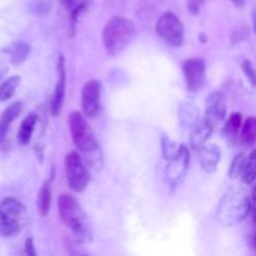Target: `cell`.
I'll return each instance as SVG.
<instances>
[{"label": "cell", "instance_id": "e0dca14e", "mask_svg": "<svg viewBox=\"0 0 256 256\" xmlns=\"http://www.w3.org/2000/svg\"><path fill=\"white\" fill-rule=\"evenodd\" d=\"M242 116L240 112H232V115L229 116V120L226 122L224 126V135L226 136V139L230 142L234 144L236 142L238 136H239V132L242 129Z\"/></svg>", "mask_w": 256, "mask_h": 256}, {"label": "cell", "instance_id": "cb8c5ba5", "mask_svg": "<svg viewBox=\"0 0 256 256\" xmlns=\"http://www.w3.org/2000/svg\"><path fill=\"white\" fill-rule=\"evenodd\" d=\"M242 72H244L246 79L250 82V84H252V86H256V72L252 62H250V60H244L242 64Z\"/></svg>", "mask_w": 256, "mask_h": 256}, {"label": "cell", "instance_id": "8992f818", "mask_svg": "<svg viewBox=\"0 0 256 256\" xmlns=\"http://www.w3.org/2000/svg\"><path fill=\"white\" fill-rule=\"evenodd\" d=\"M156 34L172 46H182L185 40V28L182 20L172 12H166L158 19Z\"/></svg>", "mask_w": 256, "mask_h": 256}, {"label": "cell", "instance_id": "2e32d148", "mask_svg": "<svg viewBox=\"0 0 256 256\" xmlns=\"http://www.w3.org/2000/svg\"><path fill=\"white\" fill-rule=\"evenodd\" d=\"M38 116L34 112H30L24 118V120L22 122L20 125L19 132H18V139H19L20 144L22 145H28L32 140V132L35 129V125H36Z\"/></svg>", "mask_w": 256, "mask_h": 256}, {"label": "cell", "instance_id": "52a82bcc", "mask_svg": "<svg viewBox=\"0 0 256 256\" xmlns=\"http://www.w3.org/2000/svg\"><path fill=\"white\" fill-rule=\"evenodd\" d=\"M65 174L68 184L74 192H82L86 189L90 182L89 172L84 160L76 152H70L65 158Z\"/></svg>", "mask_w": 256, "mask_h": 256}, {"label": "cell", "instance_id": "7c38bea8", "mask_svg": "<svg viewBox=\"0 0 256 256\" xmlns=\"http://www.w3.org/2000/svg\"><path fill=\"white\" fill-rule=\"evenodd\" d=\"M58 74H59V79H58L56 86H55L52 108H50L52 116H56L62 112L65 99V92H66V69H65V59L62 54L59 55V59H58Z\"/></svg>", "mask_w": 256, "mask_h": 256}, {"label": "cell", "instance_id": "484cf974", "mask_svg": "<svg viewBox=\"0 0 256 256\" xmlns=\"http://www.w3.org/2000/svg\"><path fill=\"white\" fill-rule=\"evenodd\" d=\"M206 0H188V9L192 14H199Z\"/></svg>", "mask_w": 256, "mask_h": 256}, {"label": "cell", "instance_id": "3957f363", "mask_svg": "<svg viewBox=\"0 0 256 256\" xmlns=\"http://www.w3.org/2000/svg\"><path fill=\"white\" fill-rule=\"evenodd\" d=\"M58 210H59L60 219L68 228H70L78 239L82 242L92 240V232H90L86 214L74 196L69 194H62L59 198Z\"/></svg>", "mask_w": 256, "mask_h": 256}, {"label": "cell", "instance_id": "4316f807", "mask_svg": "<svg viewBox=\"0 0 256 256\" xmlns=\"http://www.w3.org/2000/svg\"><path fill=\"white\" fill-rule=\"evenodd\" d=\"M25 254L29 255V256H35L36 255V250H35V246H34V242H32V238H29V239H26V242H25Z\"/></svg>", "mask_w": 256, "mask_h": 256}, {"label": "cell", "instance_id": "5bb4252c", "mask_svg": "<svg viewBox=\"0 0 256 256\" xmlns=\"http://www.w3.org/2000/svg\"><path fill=\"white\" fill-rule=\"evenodd\" d=\"M222 158V149L216 144H205L200 149V165L206 172H214Z\"/></svg>", "mask_w": 256, "mask_h": 256}, {"label": "cell", "instance_id": "f1b7e54d", "mask_svg": "<svg viewBox=\"0 0 256 256\" xmlns=\"http://www.w3.org/2000/svg\"><path fill=\"white\" fill-rule=\"evenodd\" d=\"M60 2H62V6L70 10L74 9V8L78 5V0H60Z\"/></svg>", "mask_w": 256, "mask_h": 256}, {"label": "cell", "instance_id": "ac0fdd59", "mask_svg": "<svg viewBox=\"0 0 256 256\" xmlns=\"http://www.w3.org/2000/svg\"><path fill=\"white\" fill-rule=\"evenodd\" d=\"M240 142L246 148H252L256 142V118L250 116L245 120L240 132Z\"/></svg>", "mask_w": 256, "mask_h": 256}, {"label": "cell", "instance_id": "d6986e66", "mask_svg": "<svg viewBox=\"0 0 256 256\" xmlns=\"http://www.w3.org/2000/svg\"><path fill=\"white\" fill-rule=\"evenodd\" d=\"M9 54L12 64L15 65V66H19V65L22 64V62L28 59V56H29L30 45L24 42H15V44L9 49Z\"/></svg>", "mask_w": 256, "mask_h": 256}, {"label": "cell", "instance_id": "83f0119b", "mask_svg": "<svg viewBox=\"0 0 256 256\" xmlns=\"http://www.w3.org/2000/svg\"><path fill=\"white\" fill-rule=\"evenodd\" d=\"M250 212H252V220L256 224V186L252 189V199H250Z\"/></svg>", "mask_w": 256, "mask_h": 256}, {"label": "cell", "instance_id": "5b68a950", "mask_svg": "<svg viewBox=\"0 0 256 256\" xmlns=\"http://www.w3.org/2000/svg\"><path fill=\"white\" fill-rule=\"evenodd\" d=\"M28 220L26 208L15 198H5L0 202V235L12 236L22 232Z\"/></svg>", "mask_w": 256, "mask_h": 256}, {"label": "cell", "instance_id": "7402d4cb", "mask_svg": "<svg viewBox=\"0 0 256 256\" xmlns=\"http://www.w3.org/2000/svg\"><path fill=\"white\" fill-rule=\"evenodd\" d=\"M242 178L245 184H252L256 180V149L252 150L249 158L245 160Z\"/></svg>", "mask_w": 256, "mask_h": 256}, {"label": "cell", "instance_id": "603a6c76", "mask_svg": "<svg viewBox=\"0 0 256 256\" xmlns=\"http://www.w3.org/2000/svg\"><path fill=\"white\" fill-rule=\"evenodd\" d=\"M245 160H246V158H245L244 152H240V154H238L236 156L232 159V165H230V169H229L230 179H236V178H239L240 175L242 174Z\"/></svg>", "mask_w": 256, "mask_h": 256}, {"label": "cell", "instance_id": "9c48e42d", "mask_svg": "<svg viewBox=\"0 0 256 256\" xmlns=\"http://www.w3.org/2000/svg\"><path fill=\"white\" fill-rule=\"evenodd\" d=\"M102 100V84L98 80L85 82L82 89V112L86 118H92L99 112Z\"/></svg>", "mask_w": 256, "mask_h": 256}, {"label": "cell", "instance_id": "8fae6325", "mask_svg": "<svg viewBox=\"0 0 256 256\" xmlns=\"http://www.w3.org/2000/svg\"><path fill=\"white\" fill-rule=\"evenodd\" d=\"M226 116V102L222 92H212L208 96L206 110H205V118L212 128L218 126Z\"/></svg>", "mask_w": 256, "mask_h": 256}, {"label": "cell", "instance_id": "7a4b0ae2", "mask_svg": "<svg viewBox=\"0 0 256 256\" xmlns=\"http://www.w3.org/2000/svg\"><path fill=\"white\" fill-rule=\"evenodd\" d=\"M136 35V26L124 16H114L106 22L102 30V44L110 56H116L124 52Z\"/></svg>", "mask_w": 256, "mask_h": 256}, {"label": "cell", "instance_id": "4dcf8cb0", "mask_svg": "<svg viewBox=\"0 0 256 256\" xmlns=\"http://www.w3.org/2000/svg\"><path fill=\"white\" fill-rule=\"evenodd\" d=\"M252 22H254V30L256 32V9H254V12H252Z\"/></svg>", "mask_w": 256, "mask_h": 256}, {"label": "cell", "instance_id": "6da1fadb", "mask_svg": "<svg viewBox=\"0 0 256 256\" xmlns=\"http://www.w3.org/2000/svg\"><path fill=\"white\" fill-rule=\"evenodd\" d=\"M85 115L79 112H72L69 115V129L72 134V142L75 146L85 155L88 162L95 168L100 169L102 166V154L100 148L92 134V129L88 125Z\"/></svg>", "mask_w": 256, "mask_h": 256}, {"label": "cell", "instance_id": "9a60e30c", "mask_svg": "<svg viewBox=\"0 0 256 256\" xmlns=\"http://www.w3.org/2000/svg\"><path fill=\"white\" fill-rule=\"evenodd\" d=\"M212 129L214 128L206 122V120H202L199 122L194 126L192 132V136H190V145L194 150H200L206 142L209 140L210 135H212Z\"/></svg>", "mask_w": 256, "mask_h": 256}, {"label": "cell", "instance_id": "30bf717a", "mask_svg": "<svg viewBox=\"0 0 256 256\" xmlns=\"http://www.w3.org/2000/svg\"><path fill=\"white\" fill-rule=\"evenodd\" d=\"M206 66L205 62L200 58H192L184 62V75L186 88L189 92H194L202 89L206 80Z\"/></svg>", "mask_w": 256, "mask_h": 256}, {"label": "cell", "instance_id": "277c9868", "mask_svg": "<svg viewBox=\"0 0 256 256\" xmlns=\"http://www.w3.org/2000/svg\"><path fill=\"white\" fill-rule=\"evenodd\" d=\"M250 208V199L242 190H228L218 206V222L225 228L232 226L246 218Z\"/></svg>", "mask_w": 256, "mask_h": 256}, {"label": "cell", "instance_id": "f546056e", "mask_svg": "<svg viewBox=\"0 0 256 256\" xmlns=\"http://www.w3.org/2000/svg\"><path fill=\"white\" fill-rule=\"evenodd\" d=\"M232 2H234V4L236 5V6L242 8L245 5V2H246V0H232Z\"/></svg>", "mask_w": 256, "mask_h": 256}, {"label": "cell", "instance_id": "ba28073f", "mask_svg": "<svg viewBox=\"0 0 256 256\" xmlns=\"http://www.w3.org/2000/svg\"><path fill=\"white\" fill-rule=\"evenodd\" d=\"M190 162V154L189 149L185 145H180L176 149L175 154L169 159V164H168L166 170H165V175H166V180L172 188L176 186L182 178L185 176L189 168Z\"/></svg>", "mask_w": 256, "mask_h": 256}, {"label": "cell", "instance_id": "1f68e13d", "mask_svg": "<svg viewBox=\"0 0 256 256\" xmlns=\"http://www.w3.org/2000/svg\"><path fill=\"white\" fill-rule=\"evenodd\" d=\"M252 245H254V248L256 249V234L254 235V238H252Z\"/></svg>", "mask_w": 256, "mask_h": 256}, {"label": "cell", "instance_id": "d4e9b609", "mask_svg": "<svg viewBox=\"0 0 256 256\" xmlns=\"http://www.w3.org/2000/svg\"><path fill=\"white\" fill-rule=\"evenodd\" d=\"M175 152H176V149L174 148V144L169 139L164 138V140H162V154H164L165 159H170L175 154Z\"/></svg>", "mask_w": 256, "mask_h": 256}, {"label": "cell", "instance_id": "44dd1931", "mask_svg": "<svg viewBox=\"0 0 256 256\" xmlns=\"http://www.w3.org/2000/svg\"><path fill=\"white\" fill-rule=\"evenodd\" d=\"M19 84L20 76H18V75L8 78V79L0 85V102H6V100L12 99V96L15 94Z\"/></svg>", "mask_w": 256, "mask_h": 256}, {"label": "cell", "instance_id": "4fadbf2b", "mask_svg": "<svg viewBox=\"0 0 256 256\" xmlns=\"http://www.w3.org/2000/svg\"><path fill=\"white\" fill-rule=\"evenodd\" d=\"M22 109V102H16L8 106L5 112L0 115V149L5 150L6 148V136L12 122L20 115Z\"/></svg>", "mask_w": 256, "mask_h": 256}, {"label": "cell", "instance_id": "ffe728a7", "mask_svg": "<svg viewBox=\"0 0 256 256\" xmlns=\"http://www.w3.org/2000/svg\"><path fill=\"white\" fill-rule=\"evenodd\" d=\"M50 204H52V189H50V182H45L38 194V212L42 216H46L49 214Z\"/></svg>", "mask_w": 256, "mask_h": 256}]
</instances>
